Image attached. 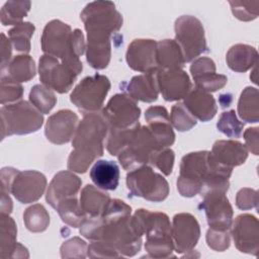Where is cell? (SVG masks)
<instances>
[{"label": "cell", "mask_w": 259, "mask_h": 259, "mask_svg": "<svg viewBox=\"0 0 259 259\" xmlns=\"http://www.w3.org/2000/svg\"><path fill=\"white\" fill-rule=\"evenodd\" d=\"M1 115V139L12 135H27L40 128L44 116L30 102L21 100L3 105Z\"/></svg>", "instance_id": "7"}, {"label": "cell", "mask_w": 259, "mask_h": 259, "mask_svg": "<svg viewBox=\"0 0 259 259\" xmlns=\"http://www.w3.org/2000/svg\"><path fill=\"white\" fill-rule=\"evenodd\" d=\"M143 235H146L145 250L150 257L168 258L172 256L174 243L168 215L160 211L140 208L133 214Z\"/></svg>", "instance_id": "6"}, {"label": "cell", "mask_w": 259, "mask_h": 259, "mask_svg": "<svg viewBox=\"0 0 259 259\" xmlns=\"http://www.w3.org/2000/svg\"><path fill=\"white\" fill-rule=\"evenodd\" d=\"M17 229L15 222L9 214L1 213L0 215V257L12 258L16 249Z\"/></svg>", "instance_id": "33"}, {"label": "cell", "mask_w": 259, "mask_h": 259, "mask_svg": "<svg viewBox=\"0 0 259 259\" xmlns=\"http://www.w3.org/2000/svg\"><path fill=\"white\" fill-rule=\"evenodd\" d=\"M0 80V102L2 105L16 101L22 97L23 88L20 83L3 77Z\"/></svg>", "instance_id": "44"}, {"label": "cell", "mask_w": 259, "mask_h": 259, "mask_svg": "<svg viewBox=\"0 0 259 259\" xmlns=\"http://www.w3.org/2000/svg\"><path fill=\"white\" fill-rule=\"evenodd\" d=\"M156 76L159 91L166 101L180 100L191 90L192 84L189 76L182 69H159Z\"/></svg>", "instance_id": "19"}, {"label": "cell", "mask_w": 259, "mask_h": 259, "mask_svg": "<svg viewBox=\"0 0 259 259\" xmlns=\"http://www.w3.org/2000/svg\"><path fill=\"white\" fill-rule=\"evenodd\" d=\"M12 45L4 33H1V66L6 65L11 60Z\"/></svg>", "instance_id": "50"}, {"label": "cell", "mask_w": 259, "mask_h": 259, "mask_svg": "<svg viewBox=\"0 0 259 259\" xmlns=\"http://www.w3.org/2000/svg\"><path fill=\"white\" fill-rule=\"evenodd\" d=\"M88 245L79 237H74L64 242L61 246L62 258H85L87 256Z\"/></svg>", "instance_id": "45"}, {"label": "cell", "mask_w": 259, "mask_h": 259, "mask_svg": "<svg viewBox=\"0 0 259 259\" xmlns=\"http://www.w3.org/2000/svg\"><path fill=\"white\" fill-rule=\"evenodd\" d=\"M80 205L88 218L101 215L109 205L111 198L105 190L87 184L81 190Z\"/></svg>", "instance_id": "27"}, {"label": "cell", "mask_w": 259, "mask_h": 259, "mask_svg": "<svg viewBox=\"0 0 259 259\" xmlns=\"http://www.w3.org/2000/svg\"><path fill=\"white\" fill-rule=\"evenodd\" d=\"M245 147L255 156L259 153V128L249 127L244 132Z\"/></svg>", "instance_id": "49"}, {"label": "cell", "mask_w": 259, "mask_h": 259, "mask_svg": "<svg viewBox=\"0 0 259 259\" xmlns=\"http://www.w3.org/2000/svg\"><path fill=\"white\" fill-rule=\"evenodd\" d=\"M30 103L41 113H49L57 103L55 93L42 84L34 85L29 92Z\"/></svg>", "instance_id": "39"}, {"label": "cell", "mask_w": 259, "mask_h": 259, "mask_svg": "<svg viewBox=\"0 0 259 259\" xmlns=\"http://www.w3.org/2000/svg\"><path fill=\"white\" fill-rule=\"evenodd\" d=\"M226 193L223 190L210 189L201 194L199 208L204 210L210 229L228 231L232 226L234 211Z\"/></svg>", "instance_id": "13"}, {"label": "cell", "mask_w": 259, "mask_h": 259, "mask_svg": "<svg viewBox=\"0 0 259 259\" xmlns=\"http://www.w3.org/2000/svg\"><path fill=\"white\" fill-rule=\"evenodd\" d=\"M156 59L158 70L182 69L185 64L181 48L174 39L157 41Z\"/></svg>", "instance_id": "31"}, {"label": "cell", "mask_w": 259, "mask_h": 259, "mask_svg": "<svg viewBox=\"0 0 259 259\" xmlns=\"http://www.w3.org/2000/svg\"><path fill=\"white\" fill-rule=\"evenodd\" d=\"M161 148L147 125H141L126 146L117 155L124 170H134L150 164L153 154Z\"/></svg>", "instance_id": "11"}, {"label": "cell", "mask_w": 259, "mask_h": 259, "mask_svg": "<svg viewBox=\"0 0 259 259\" xmlns=\"http://www.w3.org/2000/svg\"><path fill=\"white\" fill-rule=\"evenodd\" d=\"M226 61L231 70L244 73L257 65L258 52L252 46L237 44L231 47L228 51Z\"/></svg>", "instance_id": "30"}, {"label": "cell", "mask_w": 259, "mask_h": 259, "mask_svg": "<svg viewBox=\"0 0 259 259\" xmlns=\"http://www.w3.org/2000/svg\"><path fill=\"white\" fill-rule=\"evenodd\" d=\"M87 256L90 258H120L121 256L102 241H92L88 245Z\"/></svg>", "instance_id": "48"}, {"label": "cell", "mask_w": 259, "mask_h": 259, "mask_svg": "<svg viewBox=\"0 0 259 259\" xmlns=\"http://www.w3.org/2000/svg\"><path fill=\"white\" fill-rule=\"evenodd\" d=\"M41 50L46 55L59 59L72 68L78 75L83 70L80 57L84 54L86 46L83 32L59 19L48 22L44 28L41 38Z\"/></svg>", "instance_id": "4"}, {"label": "cell", "mask_w": 259, "mask_h": 259, "mask_svg": "<svg viewBox=\"0 0 259 259\" xmlns=\"http://www.w3.org/2000/svg\"><path fill=\"white\" fill-rule=\"evenodd\" d=\"M157 72L144 73L131 79L124 90L136 101L154 102L158 99L159 88L157 83Z\"/></svg>", "instance_id": "26"}, {"label": "cell", "mask_w": 259, "mask_h": 259, "mask_svg": "<svg viewBox=\"0 0 259 259\" xmlns=\"http://www.w3.org/2000/svg\"><path fill=\"white\" fill-rule=\"evenodd\" d=\"M47 187L46 176L35 170L19 171L10 185V192L21 203L38 200Z\"/></svg>", "instance_id": "16"}, {"label": "cell", "mask_w": 259, "mask_h": 259, "mask_svg": "<svg viewBox=\"0 0 259 259\" xmlns=\"http://www.w3.org/2000/svg\"><path fill=\"white\" fill-rule=\"evenodd\" d=\"M35 26L30 22H21L8 31V38L12 47L21 53L30 51V38L34 32Z\"/></svg>", "instance_id": "38"}, {"label": "cell", "mask_w": 259, "mask_h": 259, "mask_svg": "<svg viewBox=\"0 0 259 259\" xmlns=\"http://www.w3.org/2000/svg\"><path fill=\"white\" fill-rule=\"evenodd\" d=\"M184 106L200 121L212 119L218 111V106L213 96L200 89H192L184 97Z\"/></svg>", "instance_id": "25"}, {"label": "cell", "mask_w": 259, "mask_h": 259, "mask_svg": "<svg viewBox=\"0 0 259 259\" xmlns=\"http://www.w3.org/2000/svg\"><path fill=\"white\" fill-rule=\"evenodd\" d=\"M31 6L28 0L7 1L1 8V23L3 25H17L27 15Z\"/></svg>", "instance_id": "36"}, {"label": "cell", "mask_w": 259, "mask_h": 259, "mask_svg": "<svg viewBox=\"0 0 259 259\" xmlns=\"http://www.w3.org/2000/svg\"><path fill=\"white\" fill-rule=\"evenodd\" d=\"M39 80L42 85L58 93H67L78 74L59 59L44 54L38 62Z\"/></svg>", "instance_id": "12"}, {"label": "cell", "mask_w": 259, "mask_h": 259, "mask_svg": "<svg viewBox=\"0 0 259 259\" xmlns=\"http://www.w3.org/2000/svg\"><path fill=\"white\" fill-rule=\"evenodd\" d=\"M231 235L236 248L246 254L258 255L259 252V224L255 215L239 214L231 226Z\"/></svg>", "instance_id": "15"}, {"label": "cell", "mask_w": 259, "mask_h": 259, "mask_svg": "<svg viewBox=\"0 0 259 259\" xmlns=\"http://www.w3.org/2000/svg\"><path fill=\"white\" fill-rule=\"evenodd\" d=\"M23 222L31 233H41L50 225V214L40 203H35L27 207L23 213Z\"/></svg>", "instance_id": "35"}, {"label": "cell", "mask_w": 259, "mask_h": 259, "mask_svg": "<svg viewBox=\"0 0 259 259\" xmlns=\"http://www.w3.org/2000/svg\"><path fill=\"white\" fill-rule=\"evenodd\" d=\"M233 169L218 164L210 153L198 151L186 154L180 163L177 189L184 197H193L200 193L204 182L214 174L230 177Z\"/></svg>", "instance_id": "5"}, {"label": "cell", "mask_w": 259, "mask_h": 259, "mask_svg": "<svg viewBox=\"0 0 259 259\" xmlns=\"http://www.w3.org/2000/svg\"><path fill=\"white\" fill-rule=\"evenodd\" d=\"M107 134L108 124L101 113H85L72 140L73 150L68 158V169L85 173L89 166L103 155V141Z\"/></svg>", "instance_id": "3"}, {"label": "cell", "mask_w": 259, "mask_h": 259, "mask_svg": "<svg viewBox=\"0 0 259 259\" xmlns=\"http://www.w3.org/2000/svg\"><path fill=\"white\" fill-rule=\"evenodd\" d=\"M80 17L87 32L86 61L93 69H105L111 57V36L121 28L122 15L113 2L93 1L84 7Z\"/></svg>", "instance_id": "2"}, {"label": "cell", "mask_w": 259, "mask_h": 259, "mask_svg": "<svg viewBox=\"0 0 259 259\" xmlns=\"http://www.w3.org/2000/svg\"><path fill=\"white\" fill-rule=\"evenodd\" d=\"M171 234L174 249L182 254L190 252L197 244L200 237V227L194 215L188 212H180L174 215Z\"/></svg>", "instance_id": "17"}, {"label": "cell", "mask_w": 259, "mask_h": 259, "mask_svg": "<svg viewBox=\"0 0 259 259\" xmlns=\"http://www.w3.org/2000/svg\"><path fill=\"white\" fill-rule=\"evenodd\" d=\"M170 121L179 132H187L197 123L196 118L187 110L183 103H177L172 106Z\"/></svg>", "instance_id": "41"}, {"label": "cell", "mask_w": 259, "mask_h": 259, "mask_svg": "<svg viewBox=\"0 0 259 259\" xmlns=\"http://www.w3.org/2000/svg\"><path fill=\"white\" fill-rule=\"evenodd\" d=\"M217 127L219 132L229 138H240L243 132L244 123L238 119L235 110L231 109L224 111L221 114L217 122Z\"/></svg>", "instance_id": "40"}, {"label": "cell", "mask_w": 259, "mask_h": 259, "mask_svg": "<svg viewBox=\"0 0 259 259\" xmlns=\"http://www.w3.org/2000/svg\"><path fill=\"white\" fill-rule=\"evenodd\" d=\"M1 213L10 214L12 211V200L9 196V192L1 190Z\"/></svg>", "instance_id": "51"}, {"label": "cell", "mask_w": 259, "mask_h": 259, "mask_svg": "<svg viewBox=\"0 0 259 259\" xmlns=\"http://www.w3.org/2000/svg\"><path fill=\"white\" fill-rule=\"evenodd\" d=\"M62 221L70 227L80 228L88 218L80 205L77 196L62 200L56 207Z\"/></svg>", "instance_id": "34"}, {"label": "cell", "mask_w": 259, "mask_h": 259, "mask_svg": "<svg viewBox=\"0 0 259 259\" xmlns=\"http://www.w3.org/2000/svg\"><path fill=\"white\" fill-rule=\"evenodd\" d=\"M238 114L246 122L259 120V92L255 87H246L238 101Z\"/></svg>", "instance_id": "32"}, {"label": "cell", "mask_w": 259, "mask_h": 259, "mask_svg": "<svg viewBox=\"0 0 259 259\" xmlns=\"http://www.w3.org/2000/svg\"><path fill=\"white\" fill-rule=\"evenodd\" d=\"M147 126L161 148H169L175 141L169 113L164 106H150L145 112Z\"/></svg>", "instance_id": "23"}, {"label": "cell", "mask_w": 259, "mask_h": 259, "mask_svg": "<svg viewBox=\"0 0 259 259\" xmlns=\"http://www.w3.org/2000/svg\"><path fill=\"white\" fill-rule=\"evenodd\" d=\"M206 243L207 246L218 252H223L230 247L231 239L229 230L228 231H219L210 229L206 232Z\"/></svg>", "instance_id": "46"}, {"label": "cell", "mask_w": 259, "mask_h": 259, "mask_svg": "<svg viewBox=\"0 0 259 259\" xmlns=\"http://www.w3.org/2000/svg\"><path fill=\"white\" fill-rule=\"evenodd\" d=\"M174 152L170 148H163L156 151L151 160L150 165L158 168L164 175L168 176L172 173L174 166Z\"/></svg>", "instance_id": "43"}, {"label": "cell", "mask_w": 259, "mask_h": 259, "mask_svg": "<svg viewBox=\"0 0 259 259\" xmlns=\"http://www.w3.org/2000/svg\"><path fill=\"white\" fill-rule=\"evenodd\" d=\"M232 12L236 18L242 21H251L257 18L259 12L258 1H229Z\"/></svg>", "instance_id": "42"}, {"label": "cell", "mask_w": 259, "mask_h": 259, "mask_svg": "<svg viewBox=\"0 0 259 259\" xmlns=\"http://www.w3.org/2000/svg\"><path fill=\"white\" fill-rule=\"evenodd\" d=\"M82 181L72 171H60L49 184L46 199L47 202L56 209L57 205L64 199L75 197L81 189Z\"/></svg>", "instance_id": "22"}, {"label": "cell", "mask_w": 259, "mask_h": 259, "mask_svg": "<svg viewBox=\"0 0 259 259\" xmlns=\"http://www.w3.org/2000/svg\"><path fill=\"white\" fill-rule=\"evenodd\" d=\"M190 73L195 87L207 93L222 89L228 82L227 76L215 72L214 62L207 57L195 59L190 66Z\"/></svg>", "instance_id": "21"}, {"label": "cell", "mask_w": 259, "mask_h": 259, "mask_svg": "<svg viewBox=\"0 0 259 259\" xmlns=\"http://www.w3.org/2000/svg\"><path fill=\"white\" fill-rule=\"evenodd\" d=\"M119 174L117 164L109 160H97L90 170L91 180L98 188L103 190L116 189Z\"/></svg>", "instance_id": "29"}, {"label": "cell", "mask_w": 259, "mask_h": 259, "mask_svg": "<svg viewBox=\"0 0 259 259\" xmlns=\"http://www.w3.org/2000/svg\"><path fill=\"white\" fill-rule=\"evenodd\" d=\"M141 126L140 122L127 128H108L106 149L111 156H117L126 146L136 131Z\"/></svg>", "instance_id": "37"}, {"label": "cell", "mask_w": 259, "mask_h": 259, "mask_svg": "<svg viewBox=\"0 0 259 259\" xmlns=\"http://www.w3.org/2000/svg\"><path fill=\"white\" fill-rule=\"evenodd\" d=\"M109 79L101 74L87 76L73 89L70 100L85 113L97 112L110 89Z\"/></svg>", "instance_id": "10"}, {"label": "cell", "mask_w": 259, "mask_h": 259, "mask_svg": "<svg viewBox=\"0 0 259 259\" xmlns=\"http://www.w3.org/2000/svg\"><path fill=\"white\" fill-rule=\"evenodd\" d=\"M175 40L181 48L185 63L208 52L201 21L192 15H182L175 21Z\"/></svg>", "instance_id": "9"}, {"label": "cell", "mask_w": 259, "mask_h": 259, "mask_svg": "<svg viewBox=\"0 0 259 259\" xmlns=\"http://www.w3.org/2000/svg\"><path fill=\"white\" fill-rule=\"evenodd\" d=\"M79 123L78 115L70 109H61L52 114L46 123L45 134L47 139L56 145L69 143Z\"/></svg>", "instance_id": "20"}, {"label": "cell", "mask_w": 259, "mask_h": 259, "mask_svg": "<svg viewBox=\"0 0 259 259\" xmlns=\"http://www.w3.org/2000/svg\"><path fill=\"white\" fill-rule=\"evenodd\" d=\"M1 77L8 78L17 83L31 80L36 73L35 63L29 55L13 57L6 65L1 66Z\"/></svg>", "instance_id": "28"}, {"label": "cell", "mask_w": 259, "mask_h": 259, "mask_svg": "<svg viewBox=\"0 0 259 259\" xmlns=\"http://www.w3.org/2000/svg\"><path fill=\"white\" fill-rule=\"evenodd\" d=\"M209 153L218 164L232 169L244 164L248 158L245 145L235 140L217 141Z\"/></svg>", "instance_id": "24"}, {"label": "cell", "mask_w": 259, "mask_h": 259, "mask_svg": "<svg viewBox=\"0 0 259 259\" xmlns=\"http://www.w3.org/2000/svg\"><path fill=\"white\" fill-rule=\"evenodd\" d=\"M258 204V192L252 188H242L236 195V205L242 210L251 209L257 207Z\"/></svg>", "instance_id": "47"}, {"label": "cell", "mask_w": 259, "mask_h": 259, "mask_svg": "<svg viewBox=\"0 0 259 259\" xmlns=\"http://www.w3.org/2000/svg\"><path fill=\"white\" fill-rule=\"evenodd\" d=\"M101 114L108 128H127L139 122L141 109L132 97L118 93L108 100Z\"/></svg>", "instance_id": "14"}, {"label": "cell", "mask_w": 259, "mask_h": 259, "mask_svg": "<svg viewBox=\"0 0 259 259\" xmlns=\"http://www.w3.org/2000/svg\"><path fill=\"white\" fill-rule=\"evenodd\" d=\"M157 41L149 38L134 39L127 47L125 60L131 69L142 73L158 71Z\"/></svg>", "instance_id": "18"}, {"label": "cell", "mask_w": 259, "mask_h": 259, "mask_svg": "<svg viewBox=\"0 0 259 259\" xmlns=\"http://www.w3.org/2000/svg\"><path fill=\"white\" fill-rule=\"evenodd\" d=\"M80 234L91 241H102L121 257L135 256L143 243V233L132 215L131 206L117 198L111 199L101 215L87 218Z\"/></svg>", "instance_id": "1"}, {"label": "cell", "mask_w": 259, "mask_h": 259, "mask_svg": "<svg viewBox=\"0 0 259 259\" xmlns=\"http://www.w3.org/2000/svg\"><path fill=\"white\" fill-rule=\"evenodd\" d=\"M126 186L133 196L143 197L149 201L160 202L169 194V184L151 166L144 165L126 174Z\"/></svg>", "instance_id": "8"}]
</instances>
